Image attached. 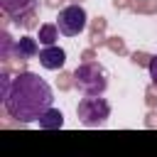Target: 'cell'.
Returning a JSON list of instances; mask_svg holds the SVG:
<instances>
[{"label": "cell", "mask_w": 157, "mask_h": 157, "mask_svg": "<svg viewBox=\"0 0 157 157\" xmlns=\"http://www.w3.org/2000/svg\"><path fill=\"white\" fill-rule=\"evenodd\" d=\"M74 83L76 88L83 93V96H101L105 88H108V74L101 64L96 61H83L76 66L74 71Z\"/></svg>", "instance_id": "cell-2"}, {"label": "cell", "mask_w": 157, "mask_h": 157, "mask_svg": "<svg viewBox=\"0 0 157 157\" xmlns=\"http://www.w3.org/2000/svg\"><path fill=\"white\" fill-rule=\"evenodd\" d=\"M128 5V0H115V7H125Z\"/></svg>", "instance_id": "cell-14"}, {"label": "cell", "mask_w": 157, "mask_h": 157, "mask_svg": "<svg viewBox=\"0 0 157 157\" xmlns=\"http://www.w3.org/2000/svg\"><path fill=\"white\" fill-rule=\"evenodd\" d=\"M0 98L2 108L10 118L17 123H34L39 120L54 101V93L44 78H39L32 71H20L17 76L2 74L0 81Z\"/></svg>", "instance_id": "cell-1"}, {"label": "cell", "mask_w": 157, "mask_h": 157, "mask_svg": "<svg viewBox=\"0 0 157 157\" xmlns=\"http://www.w3.org/2000/svg\"><path fill=\"white\" fill-rule=\"evenodd\" d=\"M150 59L152 56H147V54H132V64H140V66H150Z\"/></svg>", "instance_id": "cell-11"}, {"label": "cell", "mask_w": 157, "mask_h": 157, "mask_svg": "<svg viewBox=\"0 0 157 157\" xmlns=\"http://www.w3.org/2000/svg\"><path fill=\"white\" fill-rule=\"evenodd\" d=\"M12 56L20 59V61H27V59H34L39 56V47H37V39L34 37H20L12 47Z\"/></svg>", "instance_id": "cell-7"}, {"label": "cell", "mask_w": 157, "mask_h": 157, "mask_svg": "<svg viewBox=\"0 0 157 157\" xmlns=\"http://www.w3.org/2000/svg\"><path fill=\"white\" fill-rule=\"evenodd\" d=\"M135 10H145V12H150V10H157V2H137Z\"/></svg>", "instance_id": "cell-13"}, {"label": "cell", "mask_w": 157, "mask_h": 157, "mask_svg": "<svg viewBox=\"0 0 157 157\" xmlns=\"http://www.w3.org/2000/svg\"><path fill=\"white\" fill-rule=\"evenodd\" d=\"M0 7L12 22H17L22 27L37 25L34 22L37 20V0H0Z\"/></svg>", "instance_id": "cell-4"}, {"label": "cell", "mask_w": 157, "mask_h": 157, "mask_svg": "<svg viewBox=\"0 0 157 157\" xmlns=\"http://www.w3.org/2000/svg\"><path fill=\"white\" fill-rule=\"evenodd\" d=\"M12 39H10V34L7 32H2V59H10L12 56Z\"/></svg>", "instance_id": "cell-10"}, {"label": "cell", "mask_w": 157, "mask_h": 157, "mask_svg": "<svg viewBox=\"0 0 157 157\" xmlns=\"http://www.w3.org/2000/svg\"><path fill=\"white\" fill-rule=\"evenodd\" d=\"M61 2H64V0H49V5H52V7H56V5H61Z\"/></svg>", "instance_id": "cell-15"}, {"label": "cell", "mask_w": 157, "mask_h": 157, "mask_svg": "<svg viewBox=\"0 0 157 157\" xmlns=\"http://www.w3.org/2000/svg\"><path fill=\"white\" fill-rule=\"evenodd\" d=\"M39 64L49 71H59L64 64H66V52L56 44H49L44 49H39Z\"/></svg>", "instance_id": "cell-6"}, {"label": "cell", "mask_w": 157, "mask_h": 157, "mask_svg": "<svg viewBox=\"0 0 157 157\" xmlns=\"http://www.w3.org/2000/svg\"><path fill=\"white\" fill-rule=\"evenodd\" d=\"M59 32H61L59 25H52V22H49V25H42V27H39V42H42L44 47H49V44H54V42L59 39Z\"/></svg>", "instance_id": "cell-8"}, {"label": "cell", "mask_w": 157, "mask_h": 157, "mask_svg": "<svg viewBox=\"0 0 157 157\" xmlns=\"http://www.w3.org/2000/svg\"><path fill=\"white\" fill-rule=\"evenodd\" d=\"M76 115L81 120V125L86 128H98L110 118V103L101 96H86L78 101L76 105Z\"/></svg>", "instance_id": "cell-3"}, {"label": "cell", "mask_w": 157, "mask_h": 157, "mask_svg": "<svg viewBox=\"0 0 157 157\" xmlns=\"http://www.w3.org/2000/svg\"><path fill=\"white\" fill-rule=\"evenodd\" d=\"M42 128H61L64 125V115H61V110H54V108H49L39 120H37Z\"/></svg>", "instance_id": "cell-9"}, {"label": "cell", "mask_w": 157, "mask_h": 157, "mask_svg": "<svg viewBox=\"0 0 157 157\" xmlns=\"http://www.w3.org/2000/svg\"><path fill=\"white\" fill-rule=\"evenodd\" d=\"M86 10L81 5H66L59 10V17H56V25L61 29L64 37H76L86 29Z\"/></svg>", "instance_id": "cell-5"}, {"label": "cell", "mask_w": 157, "mask_h": 157, "mask_svg": "<svg viewBox=\"0 0 157 157\" xmlns=\"http://www.w3.org/2000/svg\"><path fill=\"white\" fill-rule=\"evenodd\" d=\"M147 69H150V78H152V83L157 86V54L150 59V66H147Z\"/></svg>", "instance_id": "cell-12"}]
</instances>
